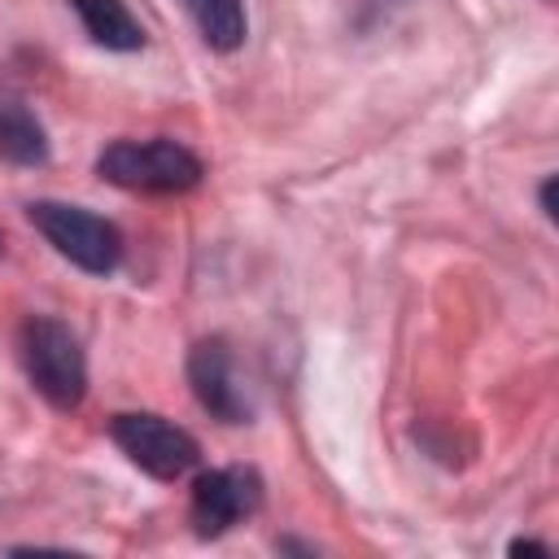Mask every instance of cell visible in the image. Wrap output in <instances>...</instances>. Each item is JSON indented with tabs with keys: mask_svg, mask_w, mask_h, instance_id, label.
<instances>
[{
	"mask_svg": "<svg viewBox=\"0 0 559 559\" xmlns=\"http://www.w3.org/2000/svg\"><path fill=\"white\" fill-rule=\"evenodd\" d=\"M507 550H511V555H550V546H546V542H524V537H520V542H511Z\"/></svg>",
	"mask_w": 559,
	"mask_h": 559,
	"instance_id": "8fae6325",
	"label": "cell"
},
{
	"mask_svg": "<svg viewBox=\"0 0 559 559\" xmlns=\"http://www.w3.org/2000/svg\"><path fill=\"white\" fill-rule=\"evenodd\" d=\"M188 384L192 397L218 419V424H249L253 406L245 397V384L236 380V358L223 336H205L188 349Z\"/></svg>",
	"mask_w": 559,
	"mask_h": 559,
	"instance_id": "8992f818",
	"label": "cell"
},
{
	"mask_svg": "<svg viewBox=\"0 0 559 559\" xmlns=\"http://www.w3.org/2000/svg\"><path fill=\"white\" fill-rule=\"evenodd\" d=\"M26 218L79 271H87V275H114L118 271L122 231L109 218H100L96 210H83V205H70V201H31Z\"/></svg>",
	"mask_w": 559,
	"mask_h": 559,
	"instance_id": "3957f363",
	"label": "cell"
},
{
	"mask_svg": "<svg viewBox=\"0 0 559 559\" xmlns=\"http://www.w3.org/2000/svg\"><path fill=\"white\" fill-rule=\"evenodd\" d=\"M0 253H4V236H0Z\"/></svg>",
	"mask_w": 559,
	"mask_h": 559,
	"instance_id": "7c38bea8",
	"label": "cell"
},
{
	"mask_svg": "<svg viewBox=\"0 0 559 559\" xmlns=\"http://www.w3.org/2000/svg\"><path fill=\"white\" fill-rule=\"evenodd\" d=\"M555 183H559V175H546L542 188H537V205H542V214H546L550 223H555V214H559V210H555Z\"/></svg>",
	"mask_w": 559,
	"mask_h": 559,
	"instance_id": "30bf717a",
	"label": "cell"
},
{
	"mask_svg": "<svg viewBox=\"0 0 559 559\" xmlns=\"http://www.w3.org/2000/svg\"><path fill=\"white\" fill-rule=\"evenodd\" d=\"M66 4L79 13V22L96 48H105V52H140L144 48V26L135 22V13L122 0H66Z\"/></svg>",
	"mask_w": 559,
	"mask_h": 559,
	"instance_id": "ba28073f",
	"label": "cell"
},
{
	"mask_svg": "<svg viewBox=\"0 0 559 559\" xmlns=\"http://www.w3.org/2000/svg\"><path fill=\"white\" fill-rule=\"evenodd\" d=\"M0 162H9V166H44L48 162V131L35 118V109L13 92H0Z\"/></svg>",
	"mask_w": 559,
	"mask_h": 559,
	"instance_id": "52a82bcc",
	"label": "cell"
},
{
	"mask_svg": "<svg viewBox=\"0 0 559 559\" xmlns=\"http://www.w3.org/2000/svg\"><path fill=\"white\" fill-rule=\"evenodd\" d=\"M114 445L153 480H179L201 463V445L188 428L148 415V411H122L109 419Z\"/></svg>",
	"mask_w": 559,
	"mask_h": 559,
	"instance_id": "277c9868",
	"label": "cell"
},
{
	"mask_svg": "<svg viewBox=\"0 0 559 559\" xmlns=\"http://www.w3.org/2000/svg\"><path fill=\"white\" fill-rule=\"evenodd\" d=\"M183 9L192 13L205 48H214V52H236L249 35L245 0H183Z\"/></svg>",
	"mask_w": 559,
	"mask_h": 559,
	"instance_id": "9c48e42d",
	"label": "cell"
},
{
	"mask_svg": "<svg viewBox=\"0 0 559 559\" xmlns=\"http://www.w3.org/2000/svg\"><path fill=\"white\" fill-rule=\"evenodd\" d=\"M262 476L258 467H245V463H231V467H210V472H197L192 480V507H188V520H192V533L197 537H223L227 528H236L240 520H249L258 507H262Z\"/></svg>",
	"mask_w": 559,
	"mask_h": 559,
	"instance_id": "5b68a950",
	"label": "cell"
},
{
	"mask_svg": "<svg viewBox=\"0 0 559 559\" xmlns=\"http://www.w3.org/2000/svg\"><path fill=\"white\" fill-rule=\"evenodd\" d=\"M96 175L114 188H127V192L170 197V192L197 188L205 166L179 140L157 135V140H114V144H105L96 153Z\"/></svg>",
	"mask_w": 559,
	"mask_h": 559,
	"instance_id": "7a4b0ae2",
	"label": "cell"
},
{
	"mask_svg": "<svg viewBox=\"0 0 559 559\" xmlns=\"http://www.w3.org/2000/svg\"><path fill=\"white\" fill-rule=\"evenodd\" d=\"M17 354H22V371H26L31 389L48 406H57V411H79L83 406V397H87V358H83V345H79L70 323H61L52 314H31L22 323Z\"/></svg>",
	"mask_w": 559,
	"mask_h": 559,
	"instance_id": "6da1fadb",
	"label": "cell"
}]
</instances>
